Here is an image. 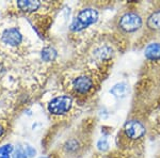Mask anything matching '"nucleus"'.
<instances>
[{"instance_id":"nucleus-1","label":"nucleus","mask_w":160,"mask_h":158,"mask_svg":"<svg viewBox=\"0 0 160 158\" xmlns=\"http://www.w3.org/2000/svg\"><path fill=\"white\" fill-rule=\"evenodd\" d=\"M99 18V13L94 8H86L78 12L71 25V30L74 32L84 30L86 28L94 25Z\"/></svg>"},{"instance_id":"nucleus-2","label":"nucleus","mask_w":160,"mask_h":158,"mask_svg":"<svg viewBox=\"0 0 160 158\" xmlns=\"http://www.w3.org/2000/svg\"><path fill=\"white\" fill-rule=\"evenodd\" d=\"M118 28L125 33H135L143 26V18L138 12L128 11L122 14L118 18Z\"/></svg>"},{"instance_id":"nucleus-3","label":"nucleus","mask_w":160,"mask_h":158,"mask_svg":"<svg viewBox=\"0 0 160 158\" xmlns=\"http://www.w3.org/2000/svg\"><path fill=\"white\" fill-rule=\"evenodd\" d=\"M123 134L127 139L132 141H139L145 136L146 127L143 122L137 119H131L125 122L123 126Z\"/></svg>"},{"instance_id":"nucleus-4","label":"nucleus","mask_w":160,"mask_h":158,"mask_svg":"<svg viewBox=\"0 0 160 158\" xmlns=\"http://www.w3.org/2000/svg\"><path fill=\"white\" fill-rule=\"evenodd\" d=\"M73 106V98L68 95H60L50 100L48 104V111L51 115H66Z\"/></svg>"},{"instance_id":"nucleus-5","label":"nucleus","mask_w":160,"mask_h":158,"mask_svg":"<svg viewBox=\"0 0 160 158\" xmlns=\"http://www.w3.org/2000/svg\"><path fill=\"white\" fill-rule=\"evenodd\" d=\"M72 85H73V89L79 94H87L89 93L94 87V82L91 77L86 76V75H82V76H78L76 77L73 82H72Z\"/></svg>"},{"instance_id":"nucleus-6","label":"nucleus","mask_w":160,"mask_h":158,"mask_svg":"<svg viewBox=\"0 0 160 158\" xmlns=\"http://www.w3.org/2000/svg\"><path fill=\"white\" fill-rule=\"evenodd\" d=\"M1 40L3 43L10 46H17L22 43V35L17 28H9V29H6L3 31Z\"/></svg>"},{"instance_id":"nucleus-7","label":"nucleus","mask_w":160,"mask_h":158,"mask_svg":"<svg viewBox=\"0 0 160 158\" xmlns=\"http://www.w3.org/2000/svg\"><path fill=\"white\" fill-rule=\"evenodd\" d=\"M144 57L148 61H160V42L149 43L144 49Z\"/></svg>"},{"instance_id":"nucleus-8","label":"nucleus","mask_w":160,"mask_h":158,"mask_svg":"<svg viewBox=\"0 0 160 158\" xmlns=\"http://www.w3.org/2000/svg\"><path fill=\"white\" fill-rule=\"evenodd\" d=\"M146 27L152 31L160 30V8L154 10L146 18Z\"/></svg>"},{"instance_id":"nucleus-9","label":"nucleus","mask_w":160,"mask_h":158,"mask_svg":"<svg viewBox=\"0 0 160 158\" xmlns=\"http://www.w3.org/2000/svg\"><path fill=\"white\" fill-rule=\"evenodd\" d=\"M16 4L24 12H34L41 7V2L38 0H19Z\"/></svg>"},{"instance_id":"nucleus-10","label":"nucleus","mask_w":160,"mask_h":158,"mask_svg":"<svg viewBox=\"0 0 160 158\" xmlns=\"http://www.w3.org/2000/svg\"><path fill=\"white\" fill-rule=\"evenodd\" d=\"M111 56H112V48L107 45L100 46V47L94 50V57L98 61L108 60V59L111 58Z\"/></svg>"},{"instance_id":"nucleus-11","label":"nucleus","mask_w":160,"mask_h":158,"mask_svg":"<svg viewBox=\"0 0 160 158\" xmlns=\"http://www.w3.org/2000/svg\"><path fill=\"white\" fill-rule=\"evenodd\" d=\"M128 90H129V88H128V84H126V82H118V84H114L112 88L110 89V93L112 95H114L115 97H124L126 96V94H127Z\"/></svg>"},{"instance_id":"nucleus-12","label":"nucleus","mask_w":160,"mask_h":158,"mask_svg":"<svg viewBox=\"0 0 160 158\" xmlns=\"http://www.w3.org/2000/svg\"><path fill=\"white\" fill-rule=\"evenodd\" d=\"M57 56H58L57 50L53 47H50V46L45 47L42 50V53H41V57H42V59L44 61H47V62L53 61L57 58Z\"/></svg>"},{"instance_id":"nucleus-13","label":"nucleus","mask_w":160,"mask_h":158,"mask_svg":"<svg viewBox=\"0 0 160 158\" xmlns=\"http://www.w3.org/2000/svg\"><path fill=\"white\" fill-rule=\"evenodd\" d=\"M13 151H14V147L12 144H4L0 146V158H10Z\"/></svg>"},{"instance_id":"nucleus-14","label":"nucleus","mask_w":160,"mask_h":158,"mask_svg":"<svg viewBox=\"0 0 160 158\" xmlns=\"http://www.w3.org/2000/svg\"><path fill=\"white\" fill-rule=\"evenodd\" d=\"M12 157L13 158H28L27 154H26V151L24 147L18 146L17 149H15L12 153Z\"/></svg>"},{"instance_id":"nucleus-15","label":"nucleus","mask_w":160,"mask_h":158,"mask_svg":"<svg viewBox=\"0 0 160 158\" xmlns=\"http://www.w3.org/2000/svg\"><path fill=\"white\" fill-rule=\"evenodd\" d=\"M97 149L102 152L107 151L109 149V141L107 140V138H100L97 141Z\"/></svg>"},{"instance_id":"nucleus-16","label":"nucleus","mask_w":160,"mask_h":158,"mask_svg":"<svg viewBox=\"0 0 160 158\" xmlns=\"http://www.w3.org/2000/svg\"><path fill=\"white\" fill-rule=\"evenodd\" d=\"M25 151H26V154H27L28 157H33L35 155V150L33 149L32 146H26L25 147Z\"/></svg>"},{"instance_id":"nucleus-17","label":"nucleus","mask_w":160,"mask_h":158,"mask_svg":"<svg viewBox=\"0 0 160 158\" xmlns=\"http://www.w3.org/2000/svg\"><path fill=\"white\" fill-rule=\"evenodd\" d=\"M3 133H4V129H3V127H2L1 125H0V137L3 135Z\"/></svg>"},{"instance_id":"nucleus-18","label":"nucleus","mask_w":160,"mask_h":158,"mask_svg":"<svg viewBox=\"0 0 160 158\" xmlns=\"http://www.w3.org/2000/svg\"><path fill=\"white\" fill-rule=\"evenodd\" d=\"M41 158H47V157H41Z\"/></svg>"}]
</instances>
